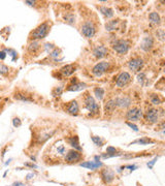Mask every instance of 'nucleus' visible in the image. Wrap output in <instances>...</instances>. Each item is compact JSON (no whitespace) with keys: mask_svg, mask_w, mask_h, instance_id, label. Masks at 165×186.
Segmentation results:
<instances>
[{"mask_svg":"<svg viewBox=\"0 0 165 186\" xmlns=\"http://www.w3.org/2000/svg\"><path fill=\"white\" fill-rule=\"evenodd\" d=\"M52 24L49 21H45V22L41 23L39 26L35 28L33 31L30 32L29 34V40H39L45 38V36L49 34L50 30H51Z\"/></svg>","mask_w":165,"mask_h":186,"instance_id":"1","label":"nucleus"},{"mask_svg":"<svg viewBox=\"0 0 165 186\" xmlns=\"http://www.w3.org/2000/svg\"><path fill=\"white\" fill-rule=\"evenodd\" d=\"M84 105H85V108L90 112L91 116H94V115L99 114V110H100V108H99L98 103L95 101V99L93 98L91 95H89V94L85 95Z\"/></svg>","mask_w":165,"mask_h":186,"instance_id":"2","label":"nucleus"},{"mask_svg":"<svg viewBox=\"0 0 165 186\" xmlns=\"http://www.w3.org/2000/svg\"><path fill=\"white\" fill-rule=\"evenodd\" d=\"M81 32L85 37L92 38V37H94L95 33H96V26H95V24L93 23L92 21L87 20L82 24Z\"/></svg>","mask_w":165,"mask_h":186,"instance_id":"3","label":"nucleus"},{"mask_svg":"<svg viewBox=\"0 0 165 186\" xmlns=\"http://www.w3.org/2000/svg\"><path fill=\"white\" fill-rule=\"evenodd\" d=\"M114 50L120 55L126 54L130 49V42L127 40H117L116 42L112 44Z\"/></svg>","mask_w":165,"mask_h":186,"instance_id":"4","label":"nucleus"},{"mask_svg":"<svg viewBox=\"0 0 165 186\" xmlns=\"http://www.w3.org/2000/svg\"><path fill=\"white\" fill-rule=\"evenodd\" d=\"M142 109L136 108V107L128 110L127 113H126V118H127V120L132 121V122H134V121H138L139 119H142Z\"/></svg>","mask_w":165,"mask_h":186,"instance_id":"5","label":"nucleus"},{"mask_svg":"<svg viewBox=\"0 0 165 186\" xmlns=\"http://www.w3.org/2000/svg\"><path fill=\"white\" fill-rule=\"evenodd\" d=\"M110 68V62H106V61H101L99 63H97L96 65L93 67L92 72L94 75L96 77H101L104 72L108 70Z\"/></svg>","mask_w":165,"mask_h":186,"instance_id":"6","label":"nucleus"},{"mask_svg":"<svg viewBox=\"0 0 165 186\" xmlns=\"http://www.w3.org/2000/svg\"><path fill=\"white\" fill-rule=\"evenodd\" d=\"M64 159L66 163H77L79 160L82 159V154L80 151L77 150H70L67 152V154L64 155Z\"/></svg>","mask_w":165,"mask_h":186,"instance_id":"7","label":"nucleus"},{"mask_svg":"<svg viewBox=\"0 0 165 186\" xmlns=\"http://www.w3.org/2000/svg\"><path fill=\"white\" fill-rule=\"evenodd\" d=\"M131 81V75H130L129 72L127 71H123L117 78V82L116 85L120 88H124L125 86H127L129 84V82Z\"/></svg>","mask_w":165,"mask_h":186,"instance_id":"8","label":"nucleus"},{"mask_svg":"<svg viewBox=\"0 0 165 186\" xmlns=\"http://www.w3.org/2000/svg\"><path fill=\"white\" fill-rule=\"evenodd\" d=\"M145 118L150 123H157L159 120V111L157 109H154V108H150L145 112Z\"/></svg>","mask_w":165,"mask_h":186,"instance_id":"9","label":"nucleus"},{"mask_svg":"<svg viewBox=\"0 0 165 186\" xmlns=\"http://www.w3.org/2000/svg\"><path fill=\"white\" fill-rule=\"evenodd\" d=\"M77 70V65H74V64H68V65H65L63 66L62 68H60L59 70V75L60 77L59 78H67L69 77V75H71L73 72Z\"/></svg>","mask_w":165,"mask_h":186,"instance_id":"10","label":"nucleus"},{"mask_svg":"<svg viewBox=\"0 0 165 186\" xmlns=\"http://www.w3.org/2000/svg\"><path fill=\"white\" fill-rule=\"evenodd\" d=\"M142 64H144L142 59H140V58H133V59H131V60L128 61L127 65H128V68H129L130 70L138 71L140 70V67L142 66Z\"/></svg>","mask_w":165,"mask_h":186,"instance_id":"11","label":"nucleus"},{"mask_svg":"<svg viewBox=\"0 0 165 186\" xmlns=\"http://www.w3.org/2000/svg\"><path fill=\"white\" fill-rule=\"evenodd\" d=\"M115 101H116L117 107H119V108H128V107H130L132 103L131 98L128 96L117 97V98L115 99Z\"/></svg>","mask_w":165,"mask_h":186,"instance_id":"12","label":"nucleus"},{"mask_svg":"<svg viewBox=\"0 0 165 186\" xmlns=\"http://www.w3.org/2000/svg\"><path fill=\"white\" fill-rule=\"evenodd\" d=\"M153 46H154V38L150 35L144 37L142 44H140V48H142V50H144L145 52H149L150 50L153 48Z\"/></svg>","mask_w":165,"mask_h":186,"instance_id":"13","label":"nucleus"},{"mask_svg":"<svg viewBox=\"0 0 165 186\" xmlns=\"http://www.w3.org/2000/svg\"><path fill=\"white\" fill-rule=\"evenodd\" d=\"M80 111V107H79V103H77V100H72L70 103H67V107H66V112L68 114H71V115H77Z\"/></svg>","mask_w":165,"mask_h":186,"instance_id":"14","label":"nucleus"},{"mask_svg":"<svg viewBox=\"0 0 165 186\" xmlns=\"http://www.w3.org/2000/svg\"><path fill=\"white\" fill-rule=\"evenodd\" d=\"M14 98L16 99V100L23 101V103H33L34 101L33 97H32L31 95H27V94H25L24 92L16 93V94L14 95Z\"/></svg>","mask_w":165,"mask_h":186,"instance_id":"15","label":"nucleus"},{"mask_svg":"<svg viewBox=\"0 0 165 186\" xmlns=\"http://www.w3.org/2000/svg\"><path fill=\"white\" fill-rule=\"evenodd\" d=\"M108 54V50L106 47L104 46H98L93 50V55L96 58H103L104 56H106Z\"/></svg>","mask_w":165,"mask_h":186,"instance_id":"16","label":"nucleus"},{"mask_svg":"<svg viewBox=\"0 0 165 186\" xmlns=\"http://www.w3.org/2000/svg\"><path fill=\"white\" fill-rule=\"evenodd\" d=\"M40 49H41V45H40L39 40H32V42H30V44L28 45V47H27V51H28V53H30V54L37 53Z\"/></svg>","mask_w":165,"mask_h":186,"instance_id":"17","label":"nucleus"},{"mask_svg":"<svg viewBox=\"0 0 165 186\" xmlns=\"http://www.w3.org/2000/svg\"><path fill=\"white\" fill-rule=\"evenodd\" d=\"M101 177H102L104 182L110 183L115 179V173L112 172V170H110V168H106V170L102 171V173H101Z\"/></svg>","mask_w":165,"mask_h":186,"instance_id":"18","label":"nucleus"},{"mask_svg":"<svg viewBox=\"0 0 165 186\" xmlns=\"http://www.w3.org/2000/svg\"><path fill=\"white\" fill-rule=\"evenodd\" d=\"M87 87V84L82 83V82H77V83L69 84V86L66 88L67 91H81L84 88Z\"/></svg>","mask_w":165,"mask_h":186,"instance_id":"19","label":"nucleus"},{"mask_svg":"<svg viewBox=\"0 0 165 186\" xmlns=\"http://www.w3.org/2000/svg\"><path fill=\"white\" fill-rule=\"evenodd\" d=\"M80 165L82 168H89V170H96V168L102 166V163H100V161H86V163H82Z\"/></svg>","mask_w":165,"mask_h":186,"instance_id":"20","label":"nucleus"},{"mask_svg":"<svg viewBox=\"0 0 165 186\" xmlns=\"http://www.w3.org/2000/svg\"><path fill=\"white\" fill-rule=\"evenodd\" d=\"M68 143L72 148H74V150L77 151H82V147L80 146V143H79V138L77 135L74 137H71L68 139Z\"/></svg>","mask_w":165,"mask_h":186,"instance_id":"21","label":"nucleus"},{"mask_svg":"<svg viewBox=\"0 0 165 186\" xmlns=\"http://www.w3.org/2000/svg\"><path fill=\"white\" fill-rule=\"evenodd\" d=\"M149 20L154 25H160L161 24V18H160L159 14L156 12H153L149 15Z\"/></svg>","mask_w":165,"mask_h":186,"instance_id":"22","label":"nucleus"},{"mask_svg":"<svg viewBox=\"0 0 165 186\" xmlns=\"http://www.w3.org/2000/svg\"><path fill=\"white\" fill-rule=\"evenodd\" d=\"M117 108V105H116V101H115V99H110L108 101H106L105 105H104V111L107 113V112H110V113H112V112L115 111V109Z\"/></svg>","mask_w":165,"mask_h":186,"instance_id":"23","label":"nucleus"},{"mask_svg":"<svg viewBox=\"0 0 165 186\" xmlns=\"http://www.w3.org/2000/svg\"><path fill=\"white\" fill-rule=\"evenodd\" d=\"M99 10H100L101 14H102L104 17H106V18H112V17H114V10L110 7H107V6H100Z\"/></svg>","mask_w":165,"mask_h":186,"instance_id":"24","label":"nucleus"},{"mask_svg":"<svg viewBox=\"0 0 165 186\" xmlns=\"http://www.w3.org/2000/svg\"><path fill=\"white\" fill-rule=\"evenodd\" d=\"M118 25H119V20H112V21H108V22L105 24V28L107 31H112V30L117 29Z\"/></svg>","mask_w":165,"mask_h":186,"instance_id":"25","label":"nucleus"},{"mask_svg":"<svg viewBox=\"0 0 165 186\" xmlns=\"http://www.w3.org/2000/svg\"><path fill=\"white\" fill-rule=\"evenodd\" d=\"M94 95L98 100H101L104 96V89L101 87H96L94 89Z\"/></svg>","mask_w":165,"mask_h":186,"instance_id":"26","label":"nucleus"},{"mask_svg":"<svg viewBox=\"0 0 165 186\" xmlns=\"http://www.w3.org/2000/svg\"><path fill=\"white\" fill-rule=\"evenodd\" d=\"M162 101L163 100L160 98V96L158 94H151V103H153V105H161Z\"/></svg>","mask_w":165,"mask_h":186,"instance_id":"27","label":"nucleus"},{"mask_svg":"<svg viewBox=\"0 0 165 186\" xmlns=\"http://www.w3.org/2000/svg\"><path fill=\"white\" fill-rule=\"evenodd\" d=\"M150 143H153V141L147 139V138H142V139H138V140H135L134 142H132L130 145L132 144H140V145H149Z\"/></svg>","mask_w":165,"mask_h":186,"instance_id":"28","label":"nucleus"},{"mask_svg":"<svg viewBox=\"0 0 165 186\" xmlns=\"http://www.w3.org/2000/svg\"><path fill=\"white\" fill-rule=\"evenodd\" d=\"M9 67H8L7 65H5V64L1 63L0 62V75H8V73H9Z\"/></svg>","mask_w":165,"mask_h":186,"instance_id":"29","label":"nucleus"},{"mask_svg":"<svg viewBox=\"0 0 165 186\" xmlns=\"http://www.w3.org/2000/svg\"><path fill=\"white\" fill-rule=\"evenodd\" d=\"M91 140L94 142V144L96 145V146L101 147L104 144V140L101 139L100 137H91Z\"/></svg>","mask_w":165,"mask_h":186,"instance_id":"30","label":"nucleus"},{"mask_svg":"<svg viewBox=\"0 0 165 186\" xmlns=\"http://www.w3.org/2000/svg\"><path fill=\"white\" fill-rule=\"evenodd\" d=\"M64 20H65V22L68 24H73L75 22V17L73 16L72 14H67L66 16H65Z\"/></svg>","mask_w":165,"mask_h":186,"instance_id":"31","label":"nucleus"},{"mask_svg":"<svg viewBox=\"0 0 165 186\" xmlns=\"http://www.w3.org/2000/svg\"><path fill=\"white\" fill-rule=\"evenodd\" d=\"M62 91H63V87L62 86H59V87H56L55 89L52 91V94H53L54 96H60V95L62 94Z\"/></svg>","mask_w":165,"mask_h":186,"instance_id":"32","label":"nucleus"},{"mask_svg":"<svg viewBox=\"0 0 165 186\" xmlns=\"http://www.w3.org/2000/svg\"><path fill=\"white\" fill-rule=\"evenodd\" d=\"M156 35H157L158 40H161V42H163V40H164V30L161 29V28H160V29H158L157 32H156Z\"/></svg>","mask_w":165,"mask_h":186,"instance_id":"33","label":"nucleus"},{"mask_svg":"<svg viewBox=\"0 0 165 186\" xmlns=\"http://www.w3.org/2000/svg\"><path fill=\"white\" fill-rule=\"evenodd\" d=\"M137 79H138V82H139L140 84H142V85H144L145 84V80H147V78H145V73H139V75H138V77H137Z\"/></svg>","mask_w":165,"mask_h":186,"instance_id":"34","label":"nucleus"},{"mask_svg":"<svg viewBox=\"0 0 165 186\" xmlns=\"http://www.w3.org/2000/svg\"><path fill=\"white\" fill-rule=\"evenodd\" d=\"M12 124H14L15 127H19L21 125V120L19 118H14V120H12Z\"/></svg>","mask_w":165,"mask_h":186,"instance_id":"35","label":"nucleus"},{"mask_svg":"<svg viewBox=\"0 0 165 186\" xmlns=\"http://www.w3.org/2000/svg\"><path fill=\"white\" fill-rule=\"evenodd\" d=\"M59 53H60V50H58V49H55L53 52H51V57H58L59 56Z\"/></svg>","mask_w":165,"mask_h":186,"instance_id":"36","label":"nucleus"},{"mask_svg":"<svg viewBox=\"0 0 165 186\" xmlns=\"http://www.w3.org/2000/svg\"><path fill=\"white\" fill-rule=\"evenodd\" d=\"M126 124H127V125H128V126H129V127H131V128L133 129L134 131H138V127L136 126V125L132 124L131 122H127V123H126Z\"/></svg>","mask_w":165,"mask_h":186,"instance_id":"37","label":"nucleus"},{"mask_svg":"<svg viewBox=\"0 0 165 186\" xmlns=\"http://www.w3.org/2000/svg\"><path fill=\"white\" fill-rule=\"evenodd\" d=\"M157 159H158V157H155V158H154L152 161H150V163H147V166H149L150 168H153V165L156 163V161H157Z\"/></svg>","mask_w":165,"mask_h":186,"instance_id":"38","label":"nucleus"},{"mask_svg":"<svg viewBox=\"0 0 165 186\" xmlns=\"http://www.w3.org/2000/svg\"><path fill=\"white\" fill-rule=\"evenodd\" d=\"M45 50H47V52H50L54 48V45H52V44H45Z\"/></svg>","mask_w":165,"mask_h":186,"instance_id":"39","label":"nucleus"},{"mask_svg":"<svg viewBox=\"0 0 165 186\" xmlns=\"http://www.w3.org/2000/svg\"><path fill=\"white\" fill-rule=\"evenodd\" d=\"M5 58H6V52L0 51V60H4Z\"/></svg>","mask_w":165,"mask_h":186,"instance_id":"40","label":"nucleus"},{"mask_svg":"<svg viewBox=\"0 0 165 186\" xmlns=\"http://www.w3.org/2000/svg\"><path fill=\"white\" fill-rule=\"evenodd\" d=\"M33 177H34V174H33V173H31V174H28V175H27L26 179H27V180H31V179L33 178Z\"/></svg>","mask_w":165,"mask_h":186,"instance_id":"41","label":"nucleus"},{"mask_svg":"<svg viewBox=\"0 0 165 186\" xmlns=\"http://www.w3.org/2000/svg\"><path fill=\"white\" fill-rule=\"evenodd\" d=\"M25 165H27V166H30V168H36L37 166L35 165V164H32V163H26Z\"/></svg>","mask_w":165,"mask_h":186,"instance_id":"42","label":"nucleus"},{"mask_svg":"<svg viewBox=\"0 0 165 186\" xmlns=\"http://www.w3.org/2000/svg\"><path fill=\"white\" fill-rule=\"evenodd\" d=\"M12 186H23V183L22 182H16L12 184Z\"/></svg>","mask_w":165,"mask_h":186,"instance_id":"43","label":"nucleus"}]
</instances>
